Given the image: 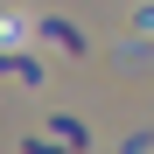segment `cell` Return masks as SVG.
<instances>
[{
  "label": "cell",
  "mask_w": 154,
  "mask_h": 154,
  "mask_svg": "<svg viewBox=\"0 0 154 154\" xmlns=\"http://www.w3.org/2000/svg\"><path fill=\"white\" fill-rule=\"evenodd\" d=\"M42 35H56L70 56H84V28H77V21H56V14H49V21H42Z\"/></svg>",
  "instance_id": "6da1fadb"
},
{
  "label": "cell",
  "mask_w": 154,
  "mask_h": 154,
  "mask_svg": "<svg viewBox=\"0 0 154 154\" xmlns=\"http://www.w3.org/2000/svg\"><path fill=\"white\" fill-rule=\"evenodd\" d=\"M49 133H56L63 147H91V133H84V119H70V112H56V119H49Z\"/></svg>",
  "instance_id": "7a4b0ae2"
},
{
  "label": "cell",
  "mask_w": 154,
  "mask_h": 154,
  "mask_svg": "<svg viewBox=\"0 0 154 154\" xmlns=\"http://www.w3.org/2000/svg\"><path fill=\"white\" fill-rule=\"evenodd\" d=\"M0 70H14V77H28V84H42V63H35V56H14V49H0Z\"/></svg>",
  "instance_id": "3957f363"
},
{
  "label": "cell",
  "mask_w": 154,
  "mask_h": 154,
  "mask_svg": "<svg viewBox=\"0 0 154 154\" xmlns=\"http://www.w3.org/2000/svg\"><path fill=\"white\" fill-rule=\"evenodd\" d=\"M140 21H147V28H154V7H147V14H140Z\"/></svg>",
  "instance_id": "277c9868"
}]
</instances>
